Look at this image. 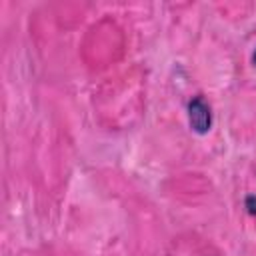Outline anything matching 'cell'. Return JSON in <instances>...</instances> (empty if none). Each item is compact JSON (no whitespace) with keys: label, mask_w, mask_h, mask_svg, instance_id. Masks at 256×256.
Listing matches in <instances>:
<instances>
[{"label":"cell","mask_w":256,"mask_h":256,"mask_svg":"<svg viewBox=\"0 0 256 256\" xmlns=\"http://www.w3.org/2000/svg\"><path fill=\"white\" fill-rule=\"evenodd\" d=\"M188 120L194 132L198 134H206L210 130L212 124V114H210V106L206 104V100L202 96H196L190 100L188 104Z\"/></svg>","instance_id":"obj_1"},{"label":"cell","mask_w":256,"mask_h":256,"mask_svg":"<svg viewBox=\"0 0 256 256\" xmlns=\"http://www.w3.org/2000/svg\"><path fill=\"white\" fill-rule=\"evenodd\" d=\"M252 62H254V66H256V50H254V54H252Z\"/></svg>","instance_id":"obj_3"},{"label":"cell","mask_w":256,"mask_h":256,"mask_svg":"<svg viewBox=\"0 0 256 256\" xmlns=\"http://www.w3.org/2000/svg\"><path fill=\"white\" fill-rule=\"evenodd\" d=\"M246 206H248V212L250 214H256V198L254 196H248L246 198Z\"/></svg>","instance_id":"obj_2"}]
</instances>
